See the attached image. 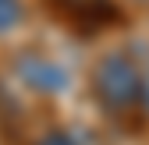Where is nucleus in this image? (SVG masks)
<instances>
[{"mask_svg":"<svg viewBox=\"0 0 149 145\" xmlns=\"http://www.w3.org/2000/svg\"><path fill=\"white\" fill-rule=\"evenodd\" d=\"M146 71L128 50H107L89 67V96L107 117H132L146 106Z\"/></svg>","mask_w":149,"mask_h":145,"instance_id":"nucleus-1","label":"nucleus"},{"mask_svg":"<svg viewBox=\"0 0 149 145\" xmlns=\"http://www.w3.org/2000/svg\"><path fill=\"white\" fill-rule=\"evenodd\" d=\"M14 75L25 88L39 96H57L71 85V75L61 60H53L50 53H39V50H25L14 57Z\"/></svg>","mask_w":149,"mask_h":145,"instance_id":"nucleus-2","label":"nucleus"},{"mask_svg":"<svg viewBox=\"0 0 149 145\" xmlns=\"http://www.w3.org/2000/svg\"><path fill=\"white\" fill-rule=\"evenodd\" d=\"M25 21V0H0V35H11Z\"/></svg>","mask_w":149,"mask_h":145,"instance_id":"nucleus-3","label":"nucleus"},{"mask_svg":"<svg viewBox=\"0 0 149 145\" xmlns=\"http://www.w3.org/2000/svg\"><path fill=\"white\" fill-rule=\"evenodd\" d=\"M29 145H85L74 131H68V128H50V131H43V135H36Z\"/></svg>","mask_w":149,"mask_h":145,"instance_id":"nucleus-4","label":"nucleus"},{"mask_svg":"<svg viewBox=\"0 0 149 145\" xmlns=\"http://www.w3.org/2000/svg\"><path fill=\"white\" fill-rule=\"evenodd\" d=\"M61 4H68L71 11H100L107 7V0H61Z\"/></svg>","mask_w":149,"mask_h":145,"instance_id":"nucleus-5","label":"nucleus"}]
</instances>
